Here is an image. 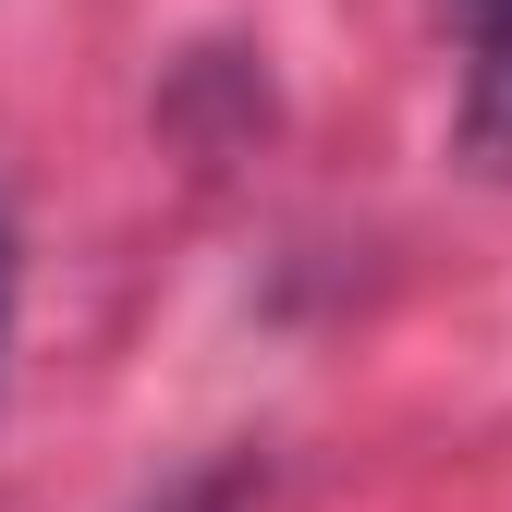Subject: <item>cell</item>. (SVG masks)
I'll return each instance as SVG.
<instances>
[{"instance_id":"cell-3","label":"cell","mask_w":512,"mask_h":512,"mask_svg":"<svg viewBox=\"0 0 512 512\" xmlns=\"http://www.w3.org/2000/svg\"><path fill=\"white\" fill-rule=\"evenodd\" d=\"M0 342H13V232H0Z\"/></svg>"},{"instance_id":"cell-1","label":"cell","mask_w":512,"mask_h":512,"mask_svg":"<svg viewBox=\"0 0 512 512\" xmlns=\"http://www.w3.org/2000/svg\"><path fill=\"white\" fill-rule=\"evenodd\" d=\"M464 159L512 171V0H464Z\"/></svg>"},{"instance_id":"cell-2","label":"cell","mask_w":512,"mask_h":512,"mask_svg":"<svg viewBox=\"0 0 512 512\" xmlns=\"http://www.w3.org/2000/svg\"><path fill=\"white\" fill-rule=\"evenodd\" d=\"M256 500V464H208V476H183V488H159L147 512H244Z\"/></svg>"}]
</instances>
